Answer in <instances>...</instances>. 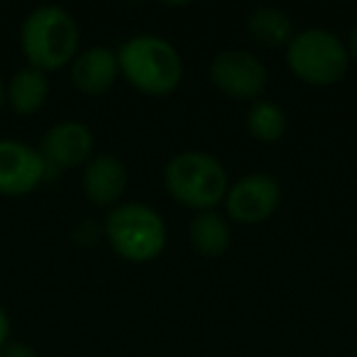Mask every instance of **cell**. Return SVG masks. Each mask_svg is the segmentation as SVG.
<instances>
[{
    "label": "cell",
    "instance_id": "1",
    "mask_svg": "<svg viewBox=\"0 0 357 357\" xmlns=\"http://www.w3.org/2000/svg\"><path fill=\"white\" fill-rule=\"evenodd\" d=\"M118 64L132 89L144 96L162 98L181 86L184 59L169 40L159 35H135L120 45Z\"/></svg>",
    "mask_w": 357,
    "mask_h": 357
},
{
    "label": "cell",
    "instance_id": "2",
    "mask_svg": "<svg viewBox=\"0 0 357 357\" xmlns=\"http://www.w3.org/2000/svg\"><path fill=\"white\" fill-rule=\"evenodd\" d=\"M81 32L74 15L59 6H40L22 20L20 50L27 66L50 74L59 71L79 54Z\"/></svg>",
    "mask_w": 357,
    "mask_h": 357
},
{
    "label": "cell",
    "instance_id": "3",
    "mask_svg": "<svg viewBox=\"0 0 357 357\" xmlns=\"http://www.w3.org/2000/svg\"><path fill=\"white\" fill-rule=\"evenodd\" d=\"M164 186L176 204L199 213L213 211L218 204H223L230 189L228 172L218 157L201 149L174 154L164 167Z\"/></svg>",
    "mask_w": 357,
    "mask_h": 357
},
{
    "label": "cell",
    "instance_id": "4",
    "mask_svg": "<svg viewBox=\"0 0 357 357\" xmlns=\"http://www.w3.org/2000/svg\"><path fill=\"white\" fill-rule=\"evenodd\" d=\"M105 240L118 257L135 264L157 259L167 248L162 215L144 204H120L105 218Z\"/></svg>",
    "mask_w": 357,
    "mask_h": 357
},
{
    "label": "cell",
    "instance_id": "5",
    "mask_svg": "<svg viewBox=\"0 0 357 357\" xmlns=\"http://www.w3.org/2000/svg\"><path fill=\"white\" fill-rule=\"evenodd\" d=\"M287 64L298 81L326 89L342 81L350 64L347 47L335 32L308 27L291 37L287 45Z\"/></svg>",
    "mask_w": 357,
    "mask_h": 357
},
{
    "label": "cell",
    "instance_id": "6",
    "mask_svg": "<svg viewBox=\"0 0 357 357\" xmlns=\"http://www.w3.org/2000/svg\"><path fill=\"white\" fill-rule=\"evenodd\" d=\"M211 84L235 100H257L267 89V66L243 50L220 52L211 61Z\"/></svg>",
    "mask_w": 357,
    "mask_h": 357
},
{
    "label": "cell",
    "instance_id": "7",
    "mask_svg": "<svg viewBox=\"0 0 357 357\" xmlns=\"http://www.w3.org/2000/svg\"><path fill=\"white\" fill-rule=\"evenodd\" d=\"M282 204V186L269 174H248L238 178L225 194V211L230 220L243 225H257L269 220Z\"/></svg>",
    "mask_w": 357,
    "mask_h": 357
},
{
    "label": "cell",
    "instance_id": "8",
    "mask_svg": "<svg viewBox=\"0 0 357 357\" xmlns=\"http://www.w3.org/2000/svg\"><path fill=\"white\" fill-rule=\"evenodd\" d=\"M50 178L40 149L20 139H0V196H27Z\"/></svg>",
    "mask_w": 357,
    "mask_h": 357
},
{
    "label": "cell",
    "instance_id": "9",
    "mask_svg": "<svg viewBox=\"0 0 357 357\" xmlns=\"http://www.w3.org/2000/svg\"><path fill=\"white\" fill-rule=\"evenodd\" d=\"M96 139L89 125L79 120H61L45 132L40 154L47 164V174L64 172V169L84 167L93 157Z\"/></svg>",
    "mask_w": 357,
    "mask_h": 357
},
{
    "label": "cell",
    "instance_id": "10",
    "mask_svg": "<svg viewBox=\"0 0 357 357\" xmlns=\"http://www.w3.org/2000/svg\"><path fill=\"white\" fill-rule=\"evenodd\" d=\"M81 186L93 206H113L128 189V169L113 154H93L84 164Z\"/></svg>",
    "mask_w": 357,
    "mask_h": 357
},
{
    "label": "cell",
    "instance_id": "11",
    "mask_svg": "<svg viewBox=\"0 0 357 357\" xmlns=\"http://www.w3.org/2000/svg\"><path fill=\"white\" fill-rule=\"evenodd\" d=\"M120 79L118 54L108 47H91L71 61V81L84 96H103Z\"/></svg>",
    "mask_w": 357,
    "mask_h": 357
},
{
    "label": "cell",
    "instance_id": "12",
    "mask_svg": "<svg viewBox=\"0 0 357 357\" xmlns=\"http://www.w3.org/2000/svg\"><path fill=\"white\" fill-rule=\"evenodd\" d=\"M50 98V79L42 71L25 66L15 71L6 86V103L17 115H35Z\"/></svg>",
    "mask_w": 357,
    "mask_h": 357
},
{
    "label": "cell",
    "instance_id": "13",
    "mask_svg": "<svg viewBox=\"0 0 357 357\" xmlns=\"http://www.w3.org/2000/svg\"><path fill=\"white\" fill-rule=\"evenodd\" d=\"M248 32L259 47L279 50V47H287L291 42L294 25L291 17L279 8L259 6L248 15Z\"/></svg>",
    "mask_w": 357,
    "mask_h": 357
},
{
    "label": "cell",
    "instance_id": "14",
    "mask_svg": "<svg viewBox=\"0 0 357 357\" xmlns=\"http://www.w3.org/2000/svg\"><path fill=\"white\" fill-rule=\"evenodd\" d=\"M189 238L199 255H204V257H220V255L228 252L233 233H230V225L223 215L215 213V211H204V213H199L191 220Z\"/></svg>",
    "mask_w": 357,
    "mask_h": 357
},
{
    "label": "cell",
    "instance_id": "15",
    "mask_svg": "<svg viewBox=\"0 0 357 357\" xmlns=\"http://www.w3.org/2000/svg\"><path fill=\"white\" fill-rule=\"evenodd\" d=\"M287 113L282 105H277L274 100L257 98L248 110V130L257 142L262 144H274L284 137L287 132Z\"/></svg>",
    "mask_w": 357,
    "mask_h": 357
},
{
    "label": "cell",
    "instance_id": "16",
    "mask_svg": "<svg viewBox=\"0 0 357 357\" xmlns=\"http://www.w3.org/2000/svg\"><path fill=\"white\" fill-rule=\"evenodd\" d=\"M0 357H37V350L27 342L20 340H8L0 347Z\"/></svg>",
    "mask_w": 357,
    "mask_h": 357
},
{
    "label": "cell",
    "instance_id": "17",
    "mask_svg": "<svg viewBox=\"0 0 357 357\" xmlns=\"http://www.w3.org/2000/svg\"><path fill=\"white\" fill-rule=\"evenodd\" d=\"M10 328H13L10 316H8L6 308L0 306V347H3L8 340H10Z\"/></svg>",
    "mask_w": 357,
    "mask_h": 357
},
{
    "label": "cell",
    "instance_id": "18",
    "mask_svg": "<svg viewBox=\"0 0 357 357\" xmlns=\"http://www.w3.org/2000/svg\"><path fill=\"white\" fill-rule=\"evenodd\" d=\"M345 47H347V56L357 61V25L350 30V37H347V45Z\"/></svg>",
    "mask_w": 357,
    "mask_h": 357
},
{
    "label": "cell",
    "instance_id": "19",
    "mask_svg": "<svg viewBox=\"0 0 357 357\" xmlns=\"http://www.w3.org/2000/svg\"><path fill=\"white\" fill-rule=\"evenodd\" d=\"M3 105H6V84L0 81V108H3Z\"/></svg>",
    "mask_w": 357,
    "mask_h": 357
}]
</instances>
